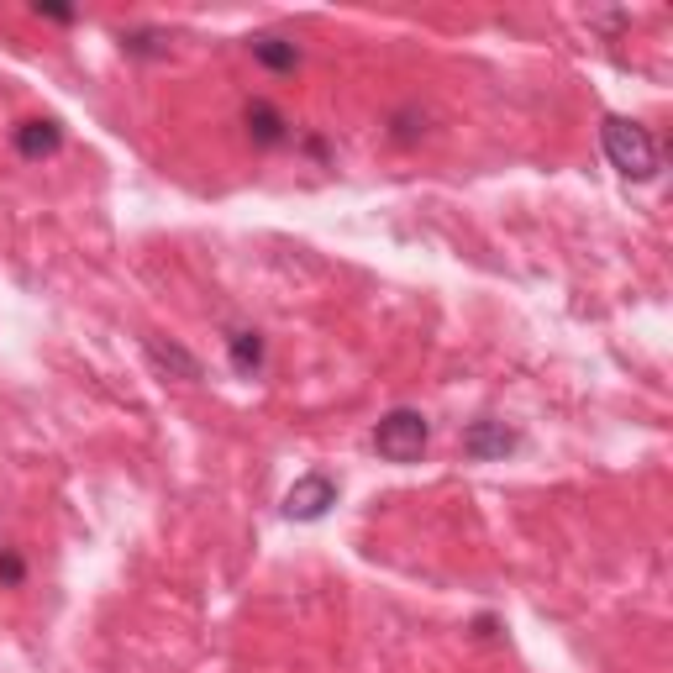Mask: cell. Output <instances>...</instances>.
Segmentation results:
<instances>
[{
  "mask_svg": "<svg viewBox=\"0 0 673 673\" xmlns=\"http://www.w3.org/2000/svg\"><path fill=\"white\" fill-rule=\"evenodd\" d=\"M426 137V111L421 106H405L390 116V142H400V148H411V142Z\"/></svg>",
  "mask_w": 673,
  "mask_h": 673,
  "instance_id": "obj_11",
  "label": "cell"
},
{
  "mask_svg": "<svg viewBox=\"0 0 673 673\" xmlns=\"http://www.w3.org/2000/svg\"><path fill=\"white\" fill-rule=\"evenodd\" d=\"M589 27H600V32H621V27H631V16H626V11H595V16H589Z\"/></svg>",
  "mask_w": 673,
  "mask_h": 673,
  "instance_id": "obj_14",
  "label": "cell"
},
{
  "mask_svg": "<svg viewBox=\"0 0 673 673\" xmlns=\"http://www.w3.org/2000/svg\"><path fill=\"white\" fill-rule=\"evenodd\" d=\"M600 142H605V158H610V169H616V174L637 179V185L658 179L663 158H658V142H652L647 127H637V121H626V116H605Z\"/></svg>",
  "mask_w": 673,
  "mask_h": 673,
  "instance_id": "obj_1",
  "label": "cell"
},
{
  "mask_svg": "<svg viewBox=\"0 0 673 673\" xmlns=\"http://www.w3.org/2000/svg\"><path fill=\"white\" fill-rule=\"evenodd\" d=\"M332 505H337V479L332 474H305V479L290 484V495H284V516L290 521H321Z\"/></svg>",
  "mask_w": 673,
  "mask_h": 673,
  "instance_id": "obj_3",
  "label": "cell"
},
{
  "mask_svg": "<svg viewBox=\"0 0 673 673\" xmlns=\"http://www.w3.org/2000/svg\"><path fill=\"white\" fill-rule=\"evenodd\" d=\"M32 16H43V22H58V27H74V22H79L74 6H53V0H37Z\"/></svg>",
  "mask_w": 673,
  "mask_h": 673,
  "instance_id": "obj_13",
  "label": "cell"
},
{
  "mask_svg": "<svg viewBox=\"0 0 673 673\" xmlns=\"http://www.w3.org/2000/svg\"><path fill=\"white\" fill-rule=\"evenodd\" d=\"M27 584V558L16 547H0V589H22Z\"/></svg>",
  "mask_w": 673,
  "mask_h": 673,
  "instance_id": "obj_12",
  "label": "cell"
},
{
  "mask_svg": "<svg viewBox=\"0 0 673 673\" xmlns=\"http://www.w3.org/2000/svg\"><path fill=\"white\" fill-rule=\"evenodd\" d=\"M227 358H232V369L242 374V379H258L263 374V332H253V326H232L227 332Z\"/></svg>",
  "mask_w": 673,
  "mask_h": 673,
  "instance_id": "obj_9",
  "label": "cell"
},
{
  "mask_svg": "<svg viewBox=\"0 0 673 673\" xmlns=\"http://www.w3.org/2000/svg\"><path fill=\"white\" fill-rule=\"evenodd\" d=\"M11 142H16V153H22L27 163H43V158H53L58 148H64V127H58L53 116H32V121H22V127L11 132Z\"/></svg>",
  "mask_w": 673,
  "mask_h": 673,
  "instance_id": "obj_5",
  "label": "cell"
},
{
  "mask_svg": "<svg viewBox=\"0 0 673 673\" xmlns=\"http://www.w3.org/2000/svg\"><path fill=\"white\" fill-rule=\"evenodd\" d=\"M516 447H521V437L505 421H474L463 432V458H474V463H500V458H511Z\"/></svg>",
  "mask_w": 673,
  "mask_h": 673,
  "instance_id": "obj_4",
  "label": "cell"
},
{
  "mask_svg": "<svg viewBox=\"0 0 673 673\" xmlns=\"http://www.w3.org/2000/svg\"><path fill=\"white\" fill-rule=\"evenodd\" d=\"M426 442H432V426H426L421 411H405V405L374 426V447L384 463H421Z\"/></svg>",
  "mask_w": 673,
  "mask_h": 673,
  "instance_id": "obj_2",
  "label": "cell"
},
{
  "mask_svg": "<svg viewBox=\"0 0 673 673\" xmlns=\"http://www.w3.org/2000/svg\"><path fill=\"white\" fill-rule=\"evenodd\" d=\"M142 348H148V358H153V369H158V374H174V379H185V384H200V379H206V369H200V358H195V353H185L179 342L142 337Z\"/></svg>",
  "mask_w": 673,
  "mask_h": 673,
  "instance_id": "obj_7",
  "label": "cell"
},
{
  "mask_svg": "<svg viewBox=\"0 0 673 673\" xmlns=\"http://www.w3.org/2000/svg\"><path fill=\"white\" fill-rule=\"evenodd\" d=\"M121 53L127 58H169V32L132 27V32H121Z\"/></svg>",
  "mask_w": 673,
  "mask_h": 673,
  "instance_id": "obj_10",
  "label": "cell"
},
{
  "mask_svg": "<svg viewBox=\"0 0 673 673\" xmlns=\"http://www.w3.org/2000/svg\"><path fill=\"white\" fill-rule=\"evenodd\" d=\"M242 127H248L253 148H284V142H290V121H284V111L269 106V100H248V106H242Z\"/></svg>",
  "mask_w": 673,
  "mask_h": 673,
  "instance_id": "obj_6",
  "label": "cell"
},
{
  "mask_svg": "<svg viewBox=\"0 0 673 673\" xmlns=\"http://www.w3.org/2000/svg\"><path fill=\"white\" fill-rule=\"evenodd\" d=\"M248 53L269 74H295L300 69V48H295V37H284V32H253L248 37Z\"/></svg>",
  "mask_w": 673,
  "mask_h": 673,
  "instance_id": "obj_8",
  "label": "cell"
}]
</instances>
